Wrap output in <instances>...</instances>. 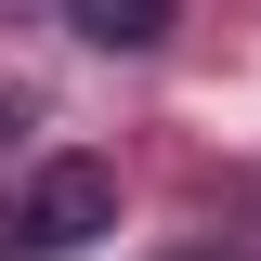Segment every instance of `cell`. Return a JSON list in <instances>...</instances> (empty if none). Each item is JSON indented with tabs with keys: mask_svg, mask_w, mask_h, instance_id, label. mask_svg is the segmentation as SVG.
<instances>
[{
	"mask_svg": "<svg viewBox=\"0 0 261 261\" xmlns=\"http://www.w3.org/2000/svg\"><path fill=\"white\" fill-rule=\"evenodd\" d=\"M92 235H118V170L105 157H53L13 209H0V261H79Z\"/></svg>",
	"mask_w": 261,
	"mask_h": 261,
	"instance_id": "obj_1",
	"label": "cell"
},
{
	"mask_svg": "<svg viewBox=\"0 0 261 261\" xmlns=\"http://www.w3.org/2000/svg\"><path fill=\"white\" fill-rule=\"evenodd\" d=\"M170 13H183V0H79V39H105V53H157Z\"/></svg>",
	"mask_w": 261,
	"mask_h": 261,
	"instance_id": "obj_2",
	"label": "cell"
}]
</instances>
